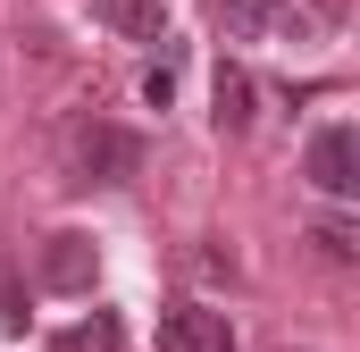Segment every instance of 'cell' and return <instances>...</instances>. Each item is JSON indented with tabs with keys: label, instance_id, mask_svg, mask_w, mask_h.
Here are the masks:
<instances>
[{
	"label": "cell",
	"instance_id": "8fae6325",
	"mask_svg": "<svg viewBox=\"0 0 360 352\" xmlns=\"http://www.w3.org/2000/svg\"><path fill=\"white\" fill-rule=\"evenodd\" d=\"M143 101H151V109H168V101H176V68H168V59L143 76Z\"/></svg>",
	"mask_w": 360,
	"mask_h": 352
},
{
	"label": "cell",
	"instance_id": "ba28073f",
	"mask_svg": "<svg viewBox=\"0 0 360 352\" xmlns=\"http://www.w3.org/2000/svg\"><path fill=\"white\" fill-rule=\"evenodd\" d=\"M51 352H126V327H117V310H92V319H76Z\"/></svg>",
	"mask_w": 360,
	"mask_h": 352
},
{
	"label": "cell",
	"instance_id": "7c38bea8",
	"mask_svg": "<svg viewBox=\"0 0 360 352\" xmlns=\"http://www.w3.org/2000/svg\"><path fill=\"white\" fill-rule=\"evenodd\" d=\"M344 8H352V0H310V17H319V25H335Z\"/></svg>",
	"mask_w": 360,
	"mask_h": 352
},
{
	"label": "cell",
	"instance_id": "3957f363",
	"mask_svg": "<svg viewBox=\"0 0 360 352\" xmlns=\"http://www.w3.org/2000/svg\"><path fill=\"white\" fill-rule=\"evenodd\" d=\"M302 176H310L327 201H352V193H360V134H352V126H319L310 151H302Z\"/></svg>",
	"mask_w": 360,
	"mask_h": 352
},
{
	"label": "cell",
	"instance_id": "5b68a950",
	"mask_svg": "<svg viewBox=\"0 0 360 352\" xmlns=\"http://www.w3.org/2000/svg\"><path fill=\"white\" fill-rule=\"evenodd\" d=\"M168 352H235V319L226 310H201V302H176L168 327H160Z\"/></svg>",
	"mask_w": 360,
	"mask_h": 352
},
{
	"label": "cell",
	"instance_id": "52a82bcc",
	"mask_svg": "<svg viewBox=\"0 0 360 352\" xmlns=\"http://www.w3.org/2000/svg\"><path fill=\"white\" fill-rule=\"evenodd\" d=\"M210 118H218V134H252V76L235 68V59H218V84H210Z\"/></svg>",
	"mask_w": 360,
	"mask_h": 352
},
{
	"label": "cell",
	"instance_id": "7a4b0ae2",
	"mask_svg": "<svg viewBox=\"0 0 360 352\" xmlns=\"http://www.w3.org/2000/svg\"><path fill=\"white\" fill-rule=\"evenodd\" d=\"M319 17H302L293 0H218V34L226 42H310Z\"/></svg>",
	"mask_w": 360,
	"mask_h": 352
},
{
	"label": "cell",
	"instance_id": "30bf717a",
	"mask_svg": "<svg viewBox=\"0 0 360 352\" xmlns=\"http://www.w3.org/2000/svg\"><path fill=\"white\" fill-rule=\"evenodd\" d=\"M25 319H34V310H25V285L0 268V336H25Z\"/></svg>",
	"mask_w": 360,
	"mask_h": 352
},
{
	"label": "cell",
	"instance_id": "6da1fadb",
	"mask_svg": "<svg viewBox=\"0 0 360 352\" xmlns=\"http://www.w3.org/2000/svg\"><path fill=\"white\" fill-rule=\"evenodd\" d=\"M134 176H143V134L109 118H84L68 134V184H134Z\"/></svg>",
	"mask_w": 360,
	"mask_h": 352
},
{
	"label": "cell",
	"instance_id": "9c48e42d",
	"mask_svg": "<svg viewBox=\"0 0 360 352\" xmlns=\"http://www.w3.org/2000/svg\"><path fill=\"white\" fill-rule=\"evenodd\" d=\"M310 244H319V260H335V268L360 260V235L344 227V218H319V227H310Z\"/></svg>",
	"mask_w": 360,
	"mask_h": 352
},
{
	"label": "cell",
	"instance_id": "277c9868",
	"mask_svg": "<svg viewBox=\"0 0 360 352\" xmlns=\"http://www.w3.org/2000/svg\"><path fill=\"white\" fill-rule=\"evenodd\" d=\"M92 277H101V244H92L84 227H59L42 244V285L51 294H92Z\"/></svg>",
	"mask_w": 360,
	"mask_h": 352
},
{
	"label": "cell",
	"instance_id": "8992f818",
	"mask_svg": "<svg viewBox=\"0 0 360 352\" xmlns=\"http://www.w3.org/2000/svg\"><path fill=\"white\" fill-rule=\"evenodd\" d=\"M92 17L126 42H168V0H92Z\"/></svg>",
	"mask_w": 360,
	"mask_h": 352
}]
</instances>
